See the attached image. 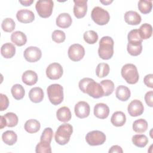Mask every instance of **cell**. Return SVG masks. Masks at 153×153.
<instances>
[{
	"instance_id": "obj_33",
	"label": "cell",
	"mask_w": 153,
	"mask_h": 153,
	"mask_svg": "<svg viewBox=\"0 0 153 153\" xmlns=\"http://www.w3.org/2000/svg\"><path fill=\"white\" fill-rule=\"evenodd\" d=\"M100 84L103 90L104 96H108L113 93L114 90V84L113 81H112L111 80H102L100 82Z\"/></svg>"
},
{
	"instance_id": "obj_10",
	"label": "cell",
	"mask_w": 153,
	"mask_h": 153,
	"mask_svg": "<svg viewBox=\"0 0 153 153\" xmlns=\"http://www.w3.org/2000/svg\"><path fill=\"white\" fill-rule=\"evenodd\" d=\"M63 68L58 63H53L50 64L46 69V75L50 79H58L63 75Z\"/></svg>"
},
{
	"instance_id": "obj_25",
	"label": "cell",
	"mask_w": 153,
	"mask_h": 153,
	"mask_svg": "<svg viewBox=\"0 0 153 153\" xmlns=\"http://www.w3.org/2000/svg\"><path fill=\"white\" fill-rule=\"evenodd\" d=\"M11 40L17 46L24 45L27 41L26 35L21 31H15L11 35Z\"/></svg>"
},
{
	"instance_id": "obj_48",
	"label": "cell",
	"mask_w": 153,
	"mask_h": 153,
	"mask_svg": "<svg viewBox=\"0 0 153 153\" xmlns=\"http://www.w3.org/2000/svg\"><path fill=\"white\" fill-rule=\"evenodd\" d=\"M0 120H1V124H0V128L1 129L3 128L4 127H5V126H7V123H6V120L4 117V115H1L0 117Z\"/></svg>"
},
{
	"instance_id": "obj_45",
	"label": "cell",
	"mask_w": 153,
	"mask_h": 153,
	"mask_svg": "<svg viewBox=\"0 0 153 153\" xmlns=\"http://www.w3.org/2000/svg\"><path fill=\"white\" fill-rule=\"evenodd\" d=\"M152 97H153V91H149L147 92L145 95V102L150 107L153 106Z\"/></svg>"
},
{
	"instance_id": "obj_19",
	"label": "cell",
	"mask_w": 153,
	"mask_h": 153,
	"mask_svg": "<svg viewBox=\"0 0 153 153\" xmlns=\"http://www.w3.org/2000/svg\"><path fill=\"white\" fill-rule=\"evenodd\" d=\"M22 81L27 85H33L38 81L37 74L31 70H27L24 72L22 76Z\"/></svg>"
},
{
	"instance_id": "obj_34",
	"label": "cell",
	"mask_w": 153,
	"mask_h": 153,
	"mask_svg": "<svg viewBox=\"0 0 153 153\" xmlns=\"http://www.w3.org/2000/svg\"><path fill=\"white\" fill-rule=\"evenodd\" d=\"M109 71L110 68L108 63H100L96 67V74L99 78H103L109 74Z\"/></svg>"
},
{
	"instance_id": "obj_2",
	"label": "cell",
	"mask_w": 153,
	"mask_h": 153,
	"mask_svg": "<svg viewBox=\"0 0 153 153\" xmlns=\"http://www.w3.org/2000/svg\"><path fill=\"white\" fill-rule=\"evenodd\" d=\"M114 40L108 36H103L99 41L98 54L103 60L110 59L114 54Z\"/></svg>"
},
{
	"instance_id": "obj_16",
	"label": "cell",
	"mask_w": 153,
	"mask_h": 153,
	"mask_svg": "<svg viewBox=\"0 0 153 153\" xmlns=\"http://www.w3.org/2000/svg\"><path fill=\"white\" fill-rule=\"evenodd\" d=\"M109 114L108 106L103 103H97L94 107V115L98 118L105 119Z\"/></svg>"
},
{
	"instance_id": "obj_47",
	"label": "cell",
	"mask_w": 153,
	"mask_h": 153,
	"mask_svg": "<svg viewBox=\"0 0 153 153\" xmlns=\"http://www.w3.org/2000/svg\"><path fill=\"white\" fill-rule=\"evenodd\" d=\"M19 2L23 6H30L33 2V0H26V1H19Z\"/></svg>"
},
{
	"instance_id": "obj_44",
	"label": "cell",
	"mask_w": 153,
	"mask_h": 153,
	"mask_svg": "<svg viewBox=\"0 0 153 153\" xmlns=\"http://www.w3.org/2000/svg\"><path fill=\"white\" fill-rule=\"evenodd\" d=\"M144 84L148 87L153 88V75L152 74L146 75L143 79Z\"/></svg>"
},
{
	"instance_id": "obj_18",
	"label": "cell",
	"mask_w": 153,
	"mask_h": 153,
	"mask_svg": "<svg viewBox=\"0 0 153 153\" xmlns=\"http://www.w3.org/2000/svg\"><path fill=\"white\" fill-rule=\"evenodd\" d=\"M56 25L61 28L69 27L72 22V18L69 14L63 13L60 14L56 19Z\"/></svg>"
},
{
	"instance_id": "obj_41",
	"label": "cell",
	"mask_w": 153,
	"mask_h": 153,
	"mask_svg": "<svg viewBox=\"0 0 153 153\" xmlns=\"http://www.w3.org/2000/svg\"><path fill=\"white\" fill-rule=\"evenodd\" d=\"M51 38L53 41L56 43H62L65 41L66 38V35L65 32L60 30H55L52 35Z\"/></svg>"
},
{
	"instance_id": "obj_40",
	"label": "cell",
	"mask_w": 153,
	"mask_h": 153,
	"mask_svg": "<svg viewBox=\"0 0 153 153\" xmlns=\"http://www.w3.org/2000/svg\"><path fill=\"white\" fill-rule=\"evenodd\" d=\"M127 50L128 53L133 56H137L139 55L142 51V45L140 44H127Z\"/></svg>"
},
{
	"instance_id": "obj_32",
	"label": "cell",
	"mask_w": 153,
	"mask_h": 153,
	"mask_svg": "<svg viewBox=\"0 0 153 153\" xmlns=\"http://www.w3.org/2000/svg\"><path fill=\"white\" fill-rule=\"evenodd\" d=\"M133 143L139 148L145 147L148 143V139L145 134H135L131 139Z\"/></svg>"
},
{
	"instance_id": "obj_6",
	"label": "cell",
	"mask_w": 153,
	"mask_h": 153,
	"mask_svg": "<svg viewBox=\"0 0 153 153\" xmlns=\"http://www.w3.org/2000/svg\"><path fill=\"white\" fill-rule=\"evenodd\" d=\"M54 2L51 0L38 1L35 5L38 15L42 18L49 17L53 12Z\"/></svg>"
},
{
	"instance_id": "obj_26",
	"label": "cell",
	"mask_w": 153,
	"mask_h": 153,
	"mask_svg": "<svg viewBox=\"0 0 153 153\" xmlns=\"http://www.w3.org/2000/svg\"><path fill=\"white\" fill-rule=\"evenodd\" d=\"M24 127L25 130L29 133H35L39 130L41 124L38 120L30 119L26 121Z\"/></svg>"
},
{
	"instance_id": "obj_39",
	"label": "cell",
	"mask_w": 153,
	"mask_h": 153,
	"mask_svg": "<svg viewBox=\"0 0 153 153\" xmlns=\"http://www.w3.org/2000/svg\"><path fill=\"white\" fill-rule=\"evenodd\" d=\"M35 152L36 153H51V148L50 143L40 141L36 146Z\"/></svg>"
},
{
	"instance_id": "obj_15",
	"label": "cell",
	"mask_w": 153,
	"mask_h": 153,
	"mask_svg": "<svg viewBox=\"0 0 153 153\" xmlns=\"http://www.w3.org/2000/svg\"><path fill=\"white\" fill-rule=\"evenodd\" d=\"M16 17L18 21L21 23H29L34 20L35 14L28 9H21L17 11Z\"/></svg>"
},
{
	"instance_id": "obj_23",
	"label": "cell",
	"mask_w": 153,
	"mask_h": 153,
	"mask_svg": "<svg viewBox=\"0 0 153 153\" xmlns=\"http://www.w3.org/2000/svg\"><path fill=\"white\" fill-rule=\"evenodd\" d=\"M126 121V117L124 112L121 111L115 112L111 118V123L116 127H121L124 125Z\"/></svg>"
},
{
	"instance_id": "obj_29",
	"label": "cell",
	"mask_w": 153,
	"mask_h": 153,
	"mask_svg": "<svg viewBox=\"0 0 153 153\" xmlns=\"http://www.w3.org/2000/svg\"><path fill=\"white\" fill-rule=\"evenodd\" d=\"M148 123L147 121L143 119H138L134 121L133 123V129L137 133H142L145 132L148 128Z\"/></svg>"
},
{
	"instance_id": "obj_30",
	"label": "cell",
	"mask_w": 153,
	"mask_h": 153,
	"mask_svg": "<svg viewBox=\"0 0 153 153\" xmlns=\"http://www.w3.org/2000/svg\"><path fill=\"white\" fill-rule=\"evenodd\" d=\"M128 43L132 44H142L143 39L141 38L138 29H133L129 32L127 35Z\"/></svg>"
},
{
	"instance_id": "obj_31",
	"label": "cell",
	"mask_w": 153,
	"mask_h": 153,
	"mask_svg": "<svg viewBox=\"0 0 153 153\" xmlns=\"http://www.w3.org/2000/svg\"><path fill=\"white\" fill-rule=\"evenodd\" d=\"M11 92L13 97L16 100L23 99L25 94V91L23 87L19 84H14L11 87Z\"/></svg>"
},
{
	"instance_id": "obj_38",
	"label": "cell",
	"mask_w": 153,
	"mask_h": 153,
	"mask_svg": "<svg viewBox=\"0 0 153 153\" xmlns=\"http://www.w3.org/2000/svg\"><path fill=\"white\" fill-rule=\"evenodd\" d=\"M15 27L16 23L11 18H6L4 19L1 24L2 30L6 32H12L15 29Z\"/></svg>"
},
{
	"instance_id": "obj_42",
	"label": "cell",
	"mask_w": 153,
	"mask_h": 153,
	"mask_svg": "<svg viewBox=\"0 0 153 153\" xmlns=\"http://www.w3.org/2000/svg\"><path fill=\"white\" fill-rule=\"evenodd\" d=\"M53 135V131L50 127L45 128L42 133L40 137V141L51 143Z\"/></svg>"
},
{
	"instance_id": "obj_14",
	"label": "cell",
	"mask_w": 153,
	"mask_h": 153,
	"mask_svg": "<svg viewBox=\"0 0 153 153\" xmlns=\"http://www.w3.org/2000/svg\"><path fill=\"white\" fill-rule=\"evenodd\" d=\"M74 111L77 117L79 118H84L89 115L90 108L87 102L80 101L75 105Z\"/></svg>"
},
{
	"instance_id": "obj_17",
	"label": "cell",
	"mask_w": 153,
	"mask_h": 153,
	"mask_svg": "<svg viewBox=\"0 0 153 153\" xmlns=\"http://www.w3.org/2000/svg\"><path fill=\"white\" fill-rule=\"evenodd\" d=\"M125 22L130 25H137L141 22V16L134 11H128L124 14Z\"/></svg>"
},
{
	"instance_id": "obj_20",
	"label": "cell",
	"mask_w": 153,
	"mask_h": 153,
	"mask_svg": "<svg viewBox=\"0 0 153 153\" xmlns=\"http://www.w3.org/2000/svg\"><path fill=\"white\" fill-rule=\"evenodd\" d=\"M44 91L40 87H33L29 91V97L30 100L33 103H39L44 98Z\"/></svg>"
},
{
	"instance_id": "obj_22",
	"label": "cell",
	"mask_w": 153,
	"mask_h": 153,
	"mask_svg": "<svg viewBox=\"0 0 153 153\" xmlns=\"http://www.w3.org/2000/svg\"><path fill=\"white\" fill-rule=\"evenodd\" d=\"M56 117L59 121L63 123H66L71 120L72 115L71 111L67 106L60 108L56 112Z\"/></svg>"
},
{
	"instance_id": "obj_1",
	"label": "cell",
	"mask_w": 153,
	"mask_h": 153,
	"mask_svg": "<svg viewBox=\"0 0 153 153\" xmlns=\"http://www.w3.org/2000/svg\"><path fill=\"white\" fill-rule=\"evenodd\" d=\"M78 85L82 92L88 94L93 98L98 99L104 96L103 90L100 84L91 78H82L79 81Z\"/></svg>"
},
{
	"instance_id": "obj_43",
	"label": "cell",
	"mask_w": 153,
	"mask_h": 153,
	"mask_svg": "<svg viewBox=\"0 0 153 153\" xmlns=\"http://www.w3.org/2000/svg\"><path fill=\"white\" fill-rule=\"evenodd\" d=\"M1 102H0V109L1 111L5 110L9 105V100L5 94L2 93L0 94Z\"/></svg>"
},
{
	"instance_id": "obj_37",
	"label": "cell",
	"mask_w": 153,
	"mask_h": 153,
	"mask_svg": "<svg viewBox=\"0 0 153 153\" xmlns=\"http://www.w3.org/2000/svg\"><path fill=\"white\" fill-rule=\"evenodd\" d=\"M6 123L7 126L8 127H13L18 124L19 119L17 115L13 112H8L4 115Z\"/></svg>"
},
{
	"instance_id": "obj_27",
	"label": "cell",
	"mask_w": 153,
	"mask_h": 153,
	"mask_svg": "<svg viewBox=\"0 0 153 153\" xmlns=\"http://www.w3.org/2000/svg\"><path fill=\"white\" fill-rule=\"evenodd\" d=\"M2 141L8 145H13L17 140L16 133L13 130H7L2 134Z\"/></svg>"
},
{
	"instance_id": "obj_49",
	"label": "cell",
	"mask_w": 153,
	"mask_h": 153,
	"mask_svg": "<svg viewBox=\"0 0 153 153\" xmlns=\"http://www.w3.org/2000/svg\"><path fill=\"white\" fill-rule=\"evenodd\" d=\"M113 1H100V2L102 4H103L104 5H109V4H111V2H112Z\"/></svg>"
},
{
	"instance_id": "obj_36",
	"label": "cell",
	"mask_w": 153,
	"mask_h": 153,
	"mask_svg": "<svg viewBox=\"0 0 153 153\" xmlns=\"http://www.w3.org/2000/svg\"><path fill=\"white\" fill-rule=\"evenodd\" d=\"M83 38L87 43L89 44H93L97 41L98 35L94 30H87L84 32Z\"/></svg>"
},
{
	"instance_id": "obj_4",
	"label": "cell",
	"mask_w": 153,
	"mask_h": 153,
	"mask_svg": "<svg viewBox=\"0 0 153 153\" xmlns=\"http://www.w3.org/2000/svg\"><path fill=\"white\" fill-rule=\"evenodd\" d=\"M121 76L126 81L130 84H134L137 82L139 75L136 66L132 63L124 65L121 71Z\"/></svg>"
},
{
	"instance_id": "obj_9",
	"label": "cell",
	"mask_w": 153,
	"mask_h": 153,
	"mask_svg": "<svg viewBox=\"0 0 153 153\" xmlns=\"http://www.w3.org/2000/svg\"><path fill=\"white\" fill-rule=\"evenodd\" d=\"M69 58L74 62L81 60L85 55V50L82 45L79 44L71 45L68 51Z\"/></svg>"
},
{
	"instance_id": "obj_21",
	"label": "cell",
	"mask_w": 153,
	"mask_h": 153,
	"mask_svg": "<svg viewBox=\"0 0 153 153\" xmlns=\"http://www.w3.org/2000/svg\"><path fill=\"white\" fill-rule=\"evenodd\" d=\"M115 95L118 99L121 101H126L127 100L131 95L130 89L125 86V85H119L116 88L115 91Z\"/></svg>"
},
{
	"instance_id": "obj_13",
	"label": "cell",
	"mask_w": 153,
	"mask_h": 153,
	"mask_svg": "<svg viewBox=\"0 0 153 153\" xmlns=\"http://www.w3.org/2000/svg\"><path fill=\"white\" fill-rule=\"evenodd\" d=\"M127 111L130 116L137 117L143 114L144 107L141 101L137 99H134L128 105Z\"/></svg>"
},
{
	"instance_id": "obj_35",
	"label": "cell",
	"mask_w": 153,
	"mask_h": 153,
	"mask_svg": "<svg viewBox=\"0 0 153 153\" xmlns=\"http://www.w3.org/2000/svg\"><path fill=\"white\" fill-rule=\"evenodd\" d=\"M152 8V1H145L140 0L138 2V8L139 11L143 14L149 13Z\"/></svg>"
},
{
	"instance_id": "obj_46",
	"label": "cell",
	"mask_w": 153,
	"mask_h": 153,
	"mask_svg": "<svg viewBox=\"0 0 153 153\" xmlns=\"http://www.w3.org/2000/svg\"><path fill=\"white\" fill-rule=\"evenodd\" d=\"M109 153H114V152H117V153H123V151L121 148V146L118 145H114L112 146L109 150Z\"/></svg>"
},
{
	"instance_id": "obj_28",
	"label": "cell",
	"mask_w": 153,
	"mask_h": 153,
	"mask_svg": "<svg viewBox=\"0 0 153 153\" xmlns=\"http://www.w3.org/2000/svg\"><path fill=\"white\" fill-rule=\"evenodd\" d=\"M138 31L142 39H147L152 36V27L150 24L144 23L140 26Z\"/></svg>"
},
{
	"instance_id": "obj_24",
	"label": "cell",
	"mask_w": 153,
	"mask_h": 153,
	"mask_svg": "<svg viewBox=\"0 0 153 153\" xmlns=\"http://www.w3.org/2000/svg\"><path fill=\"white\" fill-rule=\"evenodd\" d=\"M1 55L6 59L13 57L16 53V47L10 42H7L3 44L1 48Z\"/></svg>"
},
{
	"instance_id": "obj_12",
	"label": "cell",
	"mask_w": 153,
	"mask_h": 153,
	"mask_svg": "<svg viewBox=\"0 0 153 153\" xmlns=\"http://www.w3.org/2000/svg\"><path fill=\"white\" fill-rule=\"evenodd\" d=\"M74 14L78 19L84 17L87 11V0H74Z\"/></svg>"
},
{
	"instance_id": "obj_3",
	"label": "cell",
	"mask_w": 153,
	"mask_h": 153,
	"mask_svg": "<svg viewBox=\"0 0 153 153\" xmlns=\"http://www.w3.org/2000/svg\"><path fill=\"white\" fill-rule=\"evenodd\" d=\"M72 132L73 127L70 124L60 125L55 133L54 139L56 142L60 145H66L69 142Z\"/></svg>"
},
{
	"instance_id": "obj_7",
	"label": "cell",
	"mask_w": 153,
	"mask_h": 153,
	"mask_svg": "<svg viewBox=\"0 0 153 153\" xmlns=\"http://www.w3.org/2000/svg\"><path fill=\"white\" fill-rule=\"evenodd\" d=\"M91 17L98 25H105L109 22L110 19L109 13L100 7H95L92 10Z\"/></svg>"
},
{
	"instance_id": "obj_11",
	"label": "cell",
	"mask_w": 153,
	"mask_h": 153,
	"mask_svg": "<svg viewBox=\"0 0 153 153\" xmlns=\"http://www.w3.org/2000/svg\"><path fill=\"white\" fill-rule=\"evenodd\" d=\"M23 55L26 60L32 63L36 62L41 59L42 56V52L39 48L30 46L25 49Z\"/></svg>"
},
{
	"instance_id": "obj_5",
	"label": "cell",
	"mask_w": 153,
	"mask_h": 153,
	"mask_svg": "<svg viewBox=\"0 0 153 153\" xmlns=\"http://www.w3.org/2000/svg\"><path fill=\"white\" fill-rule=\"evenodd\" d=\"M50 102L54 105L60 104L63 100V88L59 84L50 85L47 89Z\"/></svg>"
},
{
	"instance_id": "obj_8",
	"label": "cell",
	"mask_w": 153,
	"mask_h": 153,
	"mask_svg": "<svg viewBox=\"0 0 153 153\" xmlns=\"http://www.w3.org/2000/svg\"><path fill=\"white\" fill-rule=\"evenodd\" d=\"M85 140L89 145L97 146L102 145L106 140V136L102 131L93 130L88 132L85 136Z\"/></svg>"
}]
</instances>
